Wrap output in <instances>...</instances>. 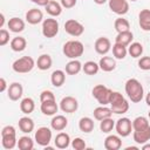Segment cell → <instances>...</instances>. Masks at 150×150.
I'll return each instance as SVG.
<instances>
[{
  "label": "cell",
  "instance_id": "obj_53",
  "mask_svg": "<svg viewBox=\"0 0 150 150\" xmlns=\"http://www.w3.org/2000/svg\"><path fill=\"white\" fill-rule=\"evenodd\" d=\"M148 116H149V118H150V111H149V114H148Z\"/></svg>",
  "mask_w": 150,
  "mask_h": 150
},
{
  "label": "cell",
  "instance_id": "obj_7",
  "mask_svg": "<svg viewBox=\"0 0 150 150\" xmlns=\"http://www.w3.org/2000/svg\"><path fill=\"white\" fill-rule=\"evenodd\" d=\"M64 30L67 34L77 38V36H81L83 34L84 27L80 21H77L75 19H69L64 22Z\"/></svg>",
  "mask_w": 150,
  "mask_h": 150
},
{
  "label": "cell",
  "instance_id": "obj_41",
  "mask_svg": "<svg viewBox=\"0 0 150 150\" xmlns=\"http://www.w3.org/2000/svg\"><path fill=\"white\" fill-rule=\"evenodd\" d=\"M46 101H55V95L50 90H42L40 94V102H46Z\"/></svg>",
  "mask_w": 150,
  "mask_h": 150
},
{
  "label": "cell",
  "instance_id": "obj_38",
  "mask_svg": "<svg viewBox=\"0 0 150 150\" xmlns=\"http://www.w3.org/2000/svg\"><path fill=\"white\" fill-rule=\"evenodd\" d=\"M82 70L87 75H95L100 70V66H98V63H96L94 61H87L82 66Z\"/></svg>",
  "mask_w": 150,
  "mask_h": 150
},
{
  "label": "cell",
  "instance_id": "obj_8",
  "mask_svg": "<svg viewBox=\"0 0 150 150\" xmlns=\"http://www.w3.org/2000/svg\"><path fill=\"white\" fill-rule=\"evenodd\" d=\"M115 129L117 131V135L121 137H127L132 131V121H130L128 117L118 118L115 123Z\"/></svg>",
  "mask_w": 150,
  "mask_h": 150
},
{
  "label": "cell",
  "instance_id": "obj_30",
  "mask_svg": "<svg viewBox=\"0 0 150 150\" xmlns=\"http://www.w3.org/2000/svg\"><path fill=\"white\" fill-rule=\"evenodd\" d=\"M132 39H134V34H132L130 30H128V32L117 33V35H116V38H115V42L128 47V46L132 42Z\"/></svg>",
  "mask_w": 150,
  "mask_h": 150
},
{
  "label": "cell",
  "instance_id": "obj_16",
  "mask_svg": "<svg viewBox=\"0 0 150 150\" xmlns=\"http://www.w3.org/2000/svg\"><path fill=\"white\" fill-rule=\"evenodd\" d=\"M132 138L137 144H144L150 141V125L142 130H134Z\"/></svg>",
  "mask_w": 150,
  "mask_h": 150
},
{
  "label": "cell",
  "instance_id": "obj_50",
  "mask_svg": "<svg viewBox=\"0 0 150 150\" xmlns=\"http://www.w3.org/2000/svg\"><path fill=\"white\" fill-rule=\"evenodd\" d=\"M145 102H146V104L150 107V91L146 94V96H145Z\"/></svg>",
  "mask_w": 150,
  "mask_h": 150
},
{
  "label": "cell",
  "instance_id": "obj_13",
  "mask_svg": "<svg viewBox=\"0 0 150 150\" xmlns=\"http://www.w3.org/2000/svg\"><path fill=\"white\" fill-rule=\"evenodd\" d=\"M94 48H95V50H96L97 54H100V55H105V54L110 50V48H111V42H110V40H109L108 38L101 36V38H98V39L95 41Z\"/></svg>",
  "mask_w": 150,
  "mask_h": 150
},
{
  "label": "cell",
  "instance_id": "obj_4",
  "mask_svg": "<svg viewBox=\"0 0 150 150\" xmlns=\"http://www.w3.org/2000/svg\"><path fill=\"white\" fill-rule=\"evenodd\" d=\"M91 94L101 105H107L110 102V98H111V95H112V90L110 88L105 87L104 84H96L93 88Z\"/></svg>",
  "mask_w": 150,
  "mask_h": 150
},
{
  "label": "cell",
  "instance_id": "obj_42",
  "mask_svg": "<svg viewBox=\"0 0 150 150\" xmlns=\"http://www.w3.org/2000/svg\"><path fill=\"white\" fill-rule=\"evenodd\" d=\"M71 146L75 150H84L87 145H86V142L81 137H76L71 141Z\"/></svg>",
  "mask_w": 150,
  "mask_h": 150
},
{
  "label": "cell",
  "instance_id": "obj_20",
  "mask_svg": "<svg viewBox=\"0 0 150 150\" xmlns=\"http://www.w3.org/2000/svg\"><path fill=\"white\" fill-rule=\"evenodd\" d=\"M98 66H100L101 70L109 73L116 68V60L114 57H110V56H103V57H101Z\"/></svg>",
  "mask_w": 150,
  "mask_h": 150
},
{
  "label": "cell",
  "instance_id": "obj_54",
  "mask_svg": "<svg viewBox=\"0 0 150 150\" xmlns=\"http://www.w3.org/2000/svg\"><path fill=\"white\" fill-rule=\"evenodd\" d=\"M130 1H137V0H130Z\"/></svg>",
  "mask_w": 150,
  "mask_h": 150
},
{
  "label": "cell",
  "instance_id": "obj_33",
  "mask_svg": "<svg viewBox=\"0 0 150 150\" xmlns=\"http://www.w3.org/2000/svg\"><path fill=\"white\" fill-rule=\"evenodd\" d=\"M79 128L82 132L89 134L94 130V121L90 117H82L79 121Z\"/></svg>",
  "mask_w": 150,
  "mask_h": 150
},
{
  "label": "cell",
  "instance_id": "obj_11",
  "mask_svg": "<svg viewBox=\"0 0 150 150\" xmlns=\"http://www.w3.org/2000/svg\"><path fill=\"white\" fill-rule=\"evenodd\" d=\"M77 108H79V102L73 96H66L60 102V109L63 112L71 114V112H75L77 110Z\"/></svg>",
  "mask_w": 150,
  "mask_h": 150
},
{
  "label": "cell",
  "instance_id": "obj_25",
  "mask_svg": "<svg viewBox=\"0 0 150 150\" xmlns=\"http://www.w3.org/2000/svg\"><path fill=\"white\" fill-rule=\"evenodd\" d=\"M9 46H11V49L13 52H18L19 53V52H22V50L26 49L27 41H26V39L23 36H15V38H13L11 40Z\"/></svg>",
  "mask_w": 150,
  "mask_h": 150
},
{
  "label": "cell",
  "instance_id": "obj_23",
  "mask_svg": "<svg viewBox=\"0 0 150 150\" xmlns=\"http://www.w3.org/2000/svg\"><path fill=\"white\" fill-rule=\"evenodd\" d=\"M62 5L55 0H50L46 6H45V9L46 12L50 15V16H59L61 15L62 13Z\"/></svg>",
  "mask_w": 150,
  "mask_h": 150
},
{
  "label": "cell",
  "instance_id": "obj_35",
  "mask_svg": "<svg viewBox=\"0 0 150 150\" xmlns=\"http://www.w3.org/2000/svg\"><path fill=\"white\" fill-rule=\"evenodd\" d=\"M128 54L131 57H135V59L139 57L143 54V46H142V43H139V42H131L128 46Z\"/></svg>",
  "mask_w": 150,
  "mask_h": 150
},
{
  "label": "cell",
  "instance_id": "obj_52",
  "mask_svg": "<svg viewBox=\"0 0 150 150\" xmlns=\"http://www.w3.org/2000/svg\"><path fill=\"white\" fill-rule=\"evenodd\" d=\"M142 149H143V150H150V144L144 143V144L142 145Z\"/></svg>",
  "mask_w": 150,
  "mask_h": 150
},
{
  "label": "cell",
  "instance_id": "obj_19",
  "mask_svg": "<svg viewBox=\"0 0 150 150\" xmlns=\"http://www.w3.org/2000/svg\"><path fill=\"white\" fill-rule=\"evenodd\" d=\"M138 25L144 32H150V9H142L138 14Z\"/></svg>",
  "mask_w": 150,
  "mask_h": 150
},
{
  "label": "cell",
  "instance_id": "obj_6",
  "mask_svg": "<svg viewBox=\"0 0 150 150\" xmlns=\"http://www.w3.org/2000/svg\"><path fill=\"white\" fill-rule=\"evenodd\" d=\"M59 33V22L56 19L48 18L42 21V34L47 39L56 36Z\"/></svg>",
  "mask_w": 150,
  "mask_h": 150
},
{
  "label": "cell",
  "instance_id": "obj_14",
  "mask_svg": "<svg viewBox=\"0 0 150 150\" xmlns=\"http://www.w3.org/2000/svg\"><path fill=\"white\" fill-rule=\"evenodd\" d=\"M25 19L29 25H38L43 20V13L38 8H32L26 12Z\"/></svg>",
  "mask_w": 150,
  "mask_h": 150
},
{
  "label": "cell",
  "instance_id": "obj_27",
  "mask_svg": "<svg viewBox=\"0 0 150 150\" xmlns=\"http://www.w3.org/2000/svg\"><path fill=\"white\" fill-rule=\"evenodd\" d=\"M94 118L97 120V121H102L104 118H108V117H111L112 115V111L110 108L105 107V105H101V107H97L94 109Z\"/></svg>",
  "mask_w": 150,
  "mask_h": 150
},
{
  "label": "cell",
  "instance_id": "obj_1",
  "mask_svg": "<svg viewBox=\"0 0 150 150\" xmlns=\"http://www.w3.org/2000/svg\"><path fill=\"white\" fill-rule=\"evenodd\" d=\"M124 89H125V94L128 95V97L131 102L138 103L143 100L144 89H143V86L141 84V82L137 79H129L125 82Z\"/></svg>",
  "mask_w": 150,
  "mask_h": 150
},
{
  "label": "cell",
  "instance_id": "obj_15",
  "mask_svg": "<svg viewBox=\"0 0 150 150\" xmlns=\"http://www.w3.org/2000/svg\"><path fill=\"white\" fill-rule=\"evenodd\" d=\"M122 146V139L120 135H109L104 139V148L107 150H118Z\"/></svg>",
  "mask_w": 150,
  "mask_h": 150
},
{
  "label": "cell",
  "instance_id": "obj_10",
  "mask_svg": "<svg viewBox=\"0 0 150 150\" xmlns=\"http://www.w3.org/2000/svg\"><path fill=\"white\" fill-rule=\"evenodd\" d=\"M109 8L117 15H124L129 12V2L127 0H108Z\"/></svg>",
  "mask_w": 150,
  "mask_h": 150
},
{
  "label": "cell",
  "instance_id": "obj_9",
  "mask_svg": "<svg viewBox=\"0 0 150 150\" xmlns=\"http://www.w3.org/2000/svg\"><path fill=\"white\" fill-rule=\"evenodd\" d=\"M34 138H35V142L39 145L47 146V145H49V143L52 141V130L47 127H40L35 131Z\"/></svg>",
  "mask_w": 150,
  "mask_h": 150
},
{
  "label": "cell",
  "instance_id": "obj_48",
  "mask_svg": "<svg viewBox=\"0 0 150 150\" xmlns=\"http://www.w3.org/2000/svg\"><path fill=\"white\" fill-rule=\"evenodd\" d=\"M30 1H32L33 4H36L38 6H43V7H45L50 0H30Z\"/></svg>",
  "mask_w": 150,
  "mask_h": 150
},
{
  "label": "cell",
  "instance_id": "obj_34",
  "mask_svg": "<svg viewBox=\"0 0 150 150\" xmlns=\"http://www.w3.org/2000/svg\"><path fill=\"white\" fill-rule=\"evenodd\" d=\"M128 54V48L127 46H123V45H120V43H114L112 46V55L115 59L117 60H123Z\"/></svg>",
  "mask_w": 150,
  "mask_h": 150
},
{
  "label": "cell",
  "instance_id": "obj_49",
  "mask_svg": "<svg viewBox=\"0 0 150 150\" xmlns=\"http://www.w3.org/2000/svg\"><path fill=\"white\" fill-rule=\"evenodd\" d=\"M4 23H5V15H4V13H1L0 14V28L4 27Z\"/></svg>",
  "mask_w": 150,
  "mask_h": 150
},
{
  "label": "cell",
  "instance_id": "obj_2",
  "mask_svg": "<svg viewBox=\"0 0 150 150\" xmlns=\"http://www.w3.org/2000/svg\"><path fill=\"white\" fill-rule=\"evenodd\" d=\"M62 52H63L64 56L70 60L79 59L84 53V46L79 40H69L63 45Z\"/></svg>",
  "mask_w": 150,
  "mask_h": 150
},
{
  "label": "cell",
  "instance_id": "obj_21",
  "mask_svg": "<svg viewBox=\"0 0 150 150\" xmlns=\"http://www.w3.org/2000/svg\"><path fill=\"white\" fill-rule=\"evenodd\" d=\"M54 143H55V146L57 149H67L70 144V137L67 132L61 131L55 136Z\"/></svg>",
  "mask_w": 150,
  "mask_h": 150
},
{
  "label": "cell",
  "instance_id": "obj_12",
  "mask_svg": "<svg viewBox=\"0 0 150 150\" xmlns=\"http://www.w3.org/2000/svg\"><path fill=\"white\" fill-rule=\"evenodd\" d=\"M22 94H23V87L20 82H13L8 86V89H7V95H8V98L12 100V101H19L21 97H22Z\"/></svg>",
  "mask_w": 150,
  "mask_h": 150
},
{
  "label": "cell",
  "instance_id": "obj_45",
  "mask_svg": "<svg viewBox=\"0 0 150 150\" xmlns=\"http://www.w3.org/2000/svg\"><path fill=\"white\" fill-rule=\"evenodd\" d=\"M2 135H16L15 128L13 125H6V127H4L2 130H1V136Z\"/></svg>",
  "mask_w": 150,
  "mask_h": 150
},
{
  "label": "cell",
  "instance_id": "obj_37",
  "mask_svg": "<svg viewBox=\"0 0 150 150\" xmlns=\"http://www.w3.org/2000/svg\"><path fill=\"white\" fill-rule=\"evenodd\" d=\"M20 150H32L34 148V141L29 136H21L18 139V145Z\"/></svg>",
  "mask_w": 150,
  "mask_h": 150
},
{
  "label": "cell",
  "instance_id": "obj_44",
  "mask_svg": "<svg viewBox=\"0 0 150 150\" xmlns=\"http://www.w3.org/2000/svg\"><path fill=\"white\" fill-rule=\"evenodd\" d=\"M9 42V33L7 29H0V46H6Z\"/></svg>",
  "mask_w": 150,
  "mask_h": 150
},
{
  "label": "cell",
  "instance_id": "obj_3",
  "mask_svg": "<svg viewBox=\"0 0 150 150\" xmlns=\"http://www.w3.org/2000/svg\"><path fill=\"white\" fill-rule=\"evenodd\" d=\"M109 104H110V109L112 114L121 115V114H125L129 110V102L118 91H112Z\"/></svg>",
  "mask_w": 150,
  "mask_h": 150
},
{
  "label": "cell",
  "instance_id": "obj_51",
  "mask_svg": "<svg viewBox=\"0 0 150 150\" xmlns=\"http://www.w3.org/2000/svg\"><path fill=\"white\" fill-rule=\"evenodd\" d=\"M108 0H94V2L95 4H97V5H103V4H105Z\"/></svg>",
  "mask_w": 150,
  "mask_h": 150
},
{
  "label": "cell",
  "instance_id": "obj_47",
  "mask_svg": "<svg viewBox=\"0 0 150 150\" xmlns=\"http://www.w3.org/2000/svg\"><path fill=\"white\" fill-rule=\"evenodd\" d=\"M6 89H8L7 88V82L4 77H0V93H4Z\"/></svg>",
  "mask_w": 150,
  "mask_h": 150
},
{
  "label": "cell",
  "instance_id": "obj_18",
  "mask_svg": "<svg viewBox=\"0 0 150 150\" xmlns=\"http://www.w3.org/2000/svg\"><path fill=\"white\" fill-rule=\"evenodd\" d=\"M40 109L43 115L54 116V115H56V112L59 110V105H57L56 101H46V102H41Z\"/></svg>",
  "mask_w": 150,
  "mask_h": 150
},
{
  "label": "cell",
  "instance_id": "obj_17",
  "mask_svg": "<svg viewBox=\"0 0 150 150\" xmlns=\"http://www.w3.org/2000/svg\"><path fill=\"white\" fill-rule=\"evenodd\" d=\"M68 120L63 115H54V117L50 121V128L55 131H62L67 128Z\"/></svg>",
  "mask_w": 150,
  "mask_h": 150
},
{
  "label": "cell",
  "instance_id": "obj_40",
  "mask_svg": "<svg viewBox=\"0 0 150 150\" xmlns=\"http://www.w3.org/2000/svg\"><path fill=\"white\" fill-rule=\"evenodd\" d=\"M150 124H149V121L146 117L144 116H138L136 117L134 121H132V131L134 130H142V129H145L148 128Z\"/></svg>",
  "mask_w": 150,
  "mask_h": 150
},
{
  "label": "cell",
  "instance_id": "obj_26",
  "mask_svg": "<svg viewBox=\"0 0 150 150\" xmlns=\"http://www.w3.org/2000/svg\"><path fill=\"white\" fill-rule=\"evenodd\" d=\"M64 81H66V73L63 70L56 69V70H54L52 73V75H50V82H52V84L54 87H56V88L61 87L64 83Z\"/></svg>",
  "mask_w": 150,
  "mask_h": 150
},
{
  "label": "cell",
  "instance_id": "obj_22",
  "mask_svg": "<svg viewBox=\"0 0 150 150\" xmlns=\"http://www.w3.org/2000/svg\"><path fill=\"white\" fill-rule=\"evenodd\" d=\"M7 26H8L9 30L13 32V33H21L25 29L26 25H25V21L22 19L14 16V18L9 19V21L7 22Z\"/></svg>",
  "mask_w": 150,
  "mask_h": 150
},
{
  "label": "cell",
  "instance_id": "obj_31",
  "mask_svg": "<svg viewBox=\"0 0 150 150\" xmlns=\"http://www.w3.org/2000/svg\"><path fill=\"white\" fill-rule=\"evenodd\" d=\"M52 63H53V60H52L50 55H48V54L40 55L36 61V66L40 70H48L52 67Z\"/></svg>",
  "mask_w": 150,
  "mask_h": 150
},
{
  "label": "cell",
  "instance_id": "obj_39",
  "mask_svg": "<svg viewBox=\"0 0 150 150\" xmlns=\"http://www.w3.org/2000/svg\"><path fill=\"white\" fill-rule=\"evenodd\" d=\"M115 128V121L111 117L104 118L102 121H100V130L104 134H109L110 131H112V129Z\"/></svg>",
  "mask_w": 150,
  "mask_h": 150
},
{
  "label": "cell",
  "instance_id": "obj_29",
  "mask_svg": "<svg viewBox=\"0 0 150 150\" xmlns=\"http://www.w3.org/2000/svg\"><path fill=\"white\" fill-rule=\"evenodd\" d=\"M35 109V102L33 98L30 97H25L21 100L20 102V110L25 114V115H29L34 111Z\"/></svg>",
  "mask_w": 150,
  "mask_h": 150
},
{
  "label": "cell",
  "instance_id": "obj_5",
  "mask_svg": "<svg viewBox=\"0 0 150 150\" xmlns=\"http://www.w3.org/2000/svg\"><path fill=\"white\" fill-rule=\"evenodd\" d=\"M34 67H35V61L32 56H22V57L15 60L12 64V69L19 74L29 73Z\"/></svg>",
  "mask_w": 150,
  "mask_h": 150
},
{
  "label": "cell",
  "instance_id": "obj_43",
  "mask_svg": "<svg viewBox=\"0 0 150 150\" xmlns=\"http://www.w3.org/2000/svg\"><path fill=\"white\" fill-rule=\"evenodd\" d=\"M137 64L142 70H150V56H142Z\"/></svg>",
  "mask_w": 150,
  "mask_h": 150
},
{
  "label": "cell",
  "instance_id": "obj_24",
  "mask_svg": "<svg viewBox=\"0 0 150 150\" xmlns=\"http://www.w3.org/2000/svg\"><path fill=\"white\" fill-rule=\"evenodd\" d=\"M18 124H19V129L25 134H29V132H32L34 130V121L28 116L21 117L19 120Z\"/></svg>",
  "mask_w": 150,
  "mask_h": 150
},
{
  "label": "cell",
  "instance_id": "obj_32",
  "mask_svg": "<svg viewBox=\"0 0 150 150\" xmlns=\"http://www.w3.org/2000/svg\"><path fill=\"white\" fill-rule=\"evenodd\" d=\"M1 144L6 150H11L18 145L16 135H2L1 136Z\"/></svg>",
  "mask_w": 150,
  "mask_h": 150
},
{
  "label": "cell",
  "instance_id": "obj_28",
  "mask_svg": "<svg viewBox=\"0 0 150 150\" xmlns=\"http://www.w3.org/2000/svg\"><path fill=\"white\" fill-rule=\"evenodd\" d=\"M82 63L77 60V59H74V60H70L67 64H66V67H64V70H66V73L68 74V75H76V74H79L81 70H82Z\"/></svg>",
  "mask_w": 150,
  "mask_h": 150
},
{
  "label": "cell",
  "instance_id": "obj_46",
  "mask_svg": "<svg viewBox=\"0 0 150 150\" xmlns=\"http://www.w3.org/2000/svg\"><path fill=\"white\" fill-rule=\"evenodd\" d=\"M77 0H60V4L62 5L63 8L66 9H69V8H73L75 5H76Z\"/></svg>",
  "mask_w": 150,
  "mask_h": 150
},
{
  "label": "cell",
  "instance_id": "obj_36",
  "mask_svg": "<svg viewBox=\"0 0 150 150\" xmlns=\"http://www.w3.org/2000/svg\"><path fill=\"white\" fill-rule=\"evenodd\" d=\"M114 27H115V29H116L117 33H122V32H128V30H130V23H129V21H128L127 19L122 18V16H120V18H117V19L115 20Z\"/></svg>",
  "mask_w": 150,
  "mask_h": 150
}]
</instances>
